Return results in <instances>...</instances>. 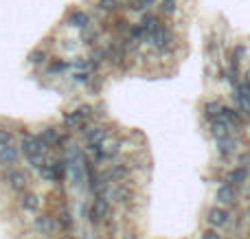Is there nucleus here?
I'll return each mask as SVG.
<instances>
[{"label": "nucleus", "instance_id": "obj_8", "mask_svg": "<svg viewBox=\"0 0 250 239\" xmlns=\"http://www.w3.org/2000/svg\"><path fill=\"white\" fill-rule=\"evenodd\" d=\"M68 24L75 26V29H88V24H90V18H88L86 11H73L68 16Z\"/></svg>", "mask_w": 250, "mask_h": 239}, {"label": "nucleus", "instance_id": "obj_18", "mask_svg": "<svg viewBox=\"0 0 250 239\" xmlns=\"http://www.w3.org/2000/svg\"><path fill=\"white\" fill-rule=\"evenodd\" d=\"M64 68H68V64H64V61H55V64L48 66V70H51V73H60V70H64Z\"/></svg>", "mask_w": 250, "mask_h": 239}, {"label": "nucleus", "instance_id": "obj_2", "mask_svg": "<svg viewBox=\"0 0 250 239\" xmlns=\"http://www.w3.org/2000/svg\"><path fill=\"white\" fill-rule=\"evenodd\" d=\"M233 239H250V169H248L246 178H244L242 193H239Z\"/></svg>", "mask_w": 250, "mask_h": 239}, {"label": "nucleus", "instance_id": "obj_16", "mask_svg": "<svg viewBox=\"0 0 250 239\" xmlns=\"http://www.w3.org/2000/svg\"><path fill=\"white\" fill-rule=\"evenodd\" d=\"M77 110L83 114V119H90V117H92V112H95V108H92L90 103H86V105H79Z\"/></svg>", "mask_w": 250, "mask_h": 239}, {"label": "nucleus", "instance_id": "obj_3", "mask_svg": "<svg viewBox=\"0 0 250 239\" xmlns=\"http://www.w3.org/2000/svg\"><path fill=\"white\" fill-rule=\"evenodd\" d=\"M2 180L9 184V189H11L16 196H22V193L29 189V178H26L20 169H16V167H9V171L2 176Z\"/></svg>", "mask_w": 250, "mask_h": 239}, {"label": "nucleus", "instance_id": "obj_7", "mask_svg": "<svg viewBox=\"0 0 250 239\" xmlns=\"http://www.w3.org/2000/svg\"><path fill=\"white\" fill-rule=\"evenodd\" d=\"M35 228H38L42 235H53L55 233V222H53V218H48V215H38L35 218Z\"/></svg>", "mask_w": 250, "mask_h": 239}, {"label": "nucleus", "instance_id": "obj_6", "mask_svg": "<svg viewBox=\"0 0 250 239\" xmlns=\"http://www.w3.org/2000/svg\"><path fill=\"white\" fill-rule=\"evenodd\" d=\"M20 209H24L26 213H35L40 209V198L35 193H22L20 196Z\"/></svg>", "mask_w": 250, "mask_h": 239}, {"label": "nucleus", "instance_id": "obj_10", "mask_svg": "<svg viewBox=\"0 0 250 239\" xmlns=\"http://www.w3.org/2000/svg\"><path fill=\"white\" fill-rule=\"evenodd\" d=\"M119 7H121V0H97V9L99 11L110 13V11H117Z\"/></svg>", "mask_w": 250, "mask_h": 239}, {"label": "nucleus", "instance_id": "obj_11", "mask_svg": "<svg viewBox=\"0 0 250 239\" xmlns=\"http://www.w3.org/2000/svg\"><path fill=\"white\" fill-rule=\"evenodd\" d=\"M79 123H83V114L79 112V110H75V112H70V114H66L64 117V125L66 127H75V125H79Z\"/></svg>", "mask_w": 250, "mask_h": 239}, {"label": "nucleus", "instance_id": "obj_13", "mask_svg": "<svg viewBox=\"0 0 250 239\" xmlns=\"http://www.w3.org/2000/svg\"><path fill=\"white\" fill-rule=\"evenodd\" d=\"M26 160H29L31 167L40 169V167H44V160H46V158H44V154H29V156H26Z\"/></svg>", "mask_w": 250, "mask_h": 239}, {"label": "nucleus", "instance_id": "obj_4", "mask_svg": "<svg viewBox=\"0 0 250 239\" xmlns=\"http://www.w3.org/2000/svg\"><path fill=\"white\" fill-rule=\"evenodd\" d=\"M46 149L48 147L42 143V139H40V136H29V134H26L24 139H22V152H24L26 156H29V154H44Z\"/></svg>", "mask_w": 250, "mask_h": 239}, {"label": "nucleus", "instance_id": "obj_1", "mask_svg": "<svg viewBox=\"0 0 250 239\" xmlns=\"http://www.w3.org/2000/svg\"><path fill=\"white\" fill-rule=\"evenodd\" d=\"M204 51L250 114V0H224L204 35Z\"/></svg>", "mask_w": 250, "mask_h": 239}, {"label": "nucleus", "instance_id": "obj_12", "mask_svg": "<svg viewBox=\"0 0 250 239\" xmlns=\"http://www.w3.org/2000/svg\"><path fill=\"white\" fill-rule=\"evenodd\" d=\"M46 51H42V48H35L33 53H31V57H29V61L33 66H40V64H44V61H46Z\"/></svg>", "mask_w": 250, "mask_h": 239}, {"label": "nucleus", "instance_id": "obj_14", "mask_svg": "<svg viewBox=\"0 0 250 239\" xmlns=\"http://www.w3.org/2000/svg\"><path fill=\"white\" fill-rule=\"evenodd\" d=\"M60 222H62V226H64V228H70V226H73V218H70V213H66V211H62Z\"/></svg>", "mask_w": 250, "mask_h": 239}, {"label": "nucleus", "instance_id": "obj_9", "mask_svg": "<svg viewBox=\"0 0 250 239\" xmlns=\"http://www.w3.org/2000/svg\"><path fill=\"white\" fill-rule=\"evenodd\" d=\"M40 139H42V143L46 145V147H55V145L60 143V134H57L55 127H48V130H44L42 134H40Z\"/></svg>", "mask_w": 250, "mask_h": 239}, {"label": "nucleus", "instance_id": "obj_17", "mask_svg": "<svg viewBox=\"0 0 250 239\" xmlns=\"http://www.w3.org/2000/svg\"><path fill=\"white\" fill-rule=\"evenodd\" d=\"M73 77H75V81H82V83L86 81V83H88V81H90L92 75H90V70H86V73H75Z\"/></svg>", "mask_w": 250, "mask_h": 239}, {"label": "nucleus", "instance_id": "obj_5", "mask_svg": "<svg viewBox=\"0 0 250 239\" xmlns=\"http://www.w3.org/2000/svg\"><path fill=\"white\" fill-rule=\"evenodd\" d=\"M18 147H13V145H2L0 147V165H7V167H13L18 165Z\"/></svg>", "mask_w": 250, "mask_h": 239}, {"label": "nucleus", "instance_id": "obj_15", "mask_svg": "<svg viewBox=\"0 0 250 239\" xmlns=\"http://www.w3.org/2000/svg\"><path fill=\"white\" fill-rule=\"evenodd\" d=\"M2 145H13V136L9 134V132L0 130V147H2Z\"/></svg>", "mask_w": 250, "mask_h": 239}]
</instances>
